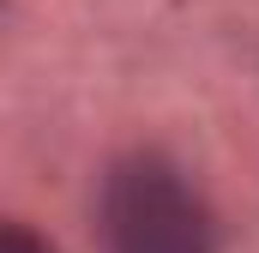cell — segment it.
I'll return each instance as SVG.
<instances>
[{
  "mask_svg": "<svg viewBox=\"0 0 259 253\" xmlns=\"http://www.w3.org/2000/svg\"><path fill=\"white\" fill-rule=\"evenodd\" d=\"M103 247L109 253H211V211L199 187L157 151H133L103 175Z\"/></svg>",
  "mask_w": 259,
  "mask_h": 253,
  "instance_id": "obj_1",
  "label": "cell"
},
{
  "mask_svg": "<svg viewBox=\"0 0 259 253\" xmlns=\"http://www.w3.org/2000/svg\"><path fill=\"white\" fill-rule=\"evenodd\" d=\"M0 253H55L36 229H24V223H12V217H0Z\"/></svg>",
  "mask_w": 259,
  "mask_h": 253,
  "instance_id": "obj_2",
  "label": "cell"
}]
</instances>
